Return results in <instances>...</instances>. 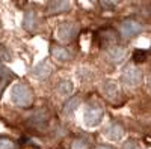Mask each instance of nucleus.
Wrapping results in <instances>:
<instances>
[{"label": "nucleus", "mask_w": 151, "mask_h": 149, "mask_svg": "<svg viewBox=\"0 0 151 149\" xmlns=\"http://www.w3.org/2000/svg\"><path fill=\"white\" fill-rule=\"evenodd\" d=\"M11 98L18 107H29L33 103V92L24 83H17L11 91Z\"/></svg>", "instance_id": "nucleus-1"}, {"label": "nucleus", "mask_w": 151, "mask_h": 149, "mask_svg": "<svg viewBox=\"0 0 151 149\" xmlns=\"http://www.w3.org/2000/svg\"><path fill=\"white\" fill-rule=\"evenodd\" d=\"M76 33H77V27H76L73 23H64L58 27L56 36L60 42H71L74 39Z\"/></svg>", "instance_id": "nucleus-2"}, {"label": "nucleus", "mask_w": 151, "mask_h": 149, "mask_svg": "<svg viewBox=\"0 0 151 149\" xmlns=\"http://www.w3.org/2000/svg\"><path fill=\"white\" fill-rule=\"evenodd\" d=\"M142 30V26L134 20H124L119 26V32L124 38H132V36H136Z\"/></svg>", "instance_id": "nucleus-3"}, {"label": "nucleus", "mask_w": 151, "mask_h": 149, "mask_svg": "<svg viewBox=\"0 0 151 149\" xmlns=\"http://www.w3.org/2000/svg\"><path fill=\"white\" fill-rule=\"evenodd\" d=\"M101 118H103V110L100 107H88L85 110L83 120L88 127H95L97 123L101 120Z\"/></svg>", "instance_id": "nucleus-4"}, {"label": "nucleus", "mask_w": 151, "mask_h": 149, "mask_svg": "<svg viewBox=\"0 0 151 149\" xmlns=\"http://www.w3.org/2000/svg\"><path fill=\"white\" fill-rule=\"evenodd\" d=\"M142 80V74L141 71L134 68V66H129V68H125L124 74H122V81L125 84H129V86H137L141 83Z\"/></svg>", "instance_id": "nucleus-5"}, {"label": "nucleus", "mask_w": 151, "mask_h": 149, "mask_svg": "<svg viewBox=\"0 0 151 149\" xmlns=\"http://www.w3.org/2000/svg\"><path fill=\"white\" fill-rule=\"evenodd\" d=\"M68 9H70V0H50L45 8L48 15L62 14V12H67Z\"/></svg>", "instance_id": "nucleus-6"}, {"label": "nucleus", "mask_w": 151, "mask_h": 149, "mask_svg": "<svg viewBox=\"0 0 151 149\" xmlns=\"http://www.w3.org/2000/svg\"><path fill=\"white\" fill-rule=\"evenodd\" d=\"M52 56L58 60V62H68L73 59V54L68 51L67 48L60 47V45H52Z\"/></svg>", "instance_id": "nucleus-7"}, {"label": "nucleus", "mask_w": 151, "mask_h": 149, "mask_svg": "<svg viewBox=\"0 0 151 149\" xmlns=\"http://www.w3.org/2000/svg\"><path fill=\"white\" fill-rule=\"evenodd\" d=\"M104 134H106V137L110 139V140H119L122 137L124 131H122V127L118 125V123H110L109 127H106Z\"/></svg>", "instance_id": "nucleus-8"}, {"label": "nucleus", "mask_w": 151, "mask_h": 149, "mask_svg": "<svg viewBox=\"0 0 151 149\" xmlns=\"http://www.w3.org/2000/svg\"><path fill=\"white\" fill-rule=\"evenodd\" d=\"M103 91H104L106 98H109L110 101H116L119 98V89H118L116 83H113V81H106L103 86Z\"/></svg>", "instance_id": "nucleus-9"}, {"label": "nucleus", "mask_w": 151, "mask_h": 149, "mask_svg": "<svg viewBox=\"0 0 151 149\" xmlns=\"http://www.w3.org/2000/svg\"><path fill=\"white\" fill-rule=\"evenodd\" d=\"M50 74H52V66H50L47 62H42L38 66H35L32 69V76L35 78H47Z\"/></svg>", "instance_id": "nucleus-10"}, {"label": "nucleus", "mask_w": 151, "mask_h": 149, "mask_svg": "<svg viewBox=\"0 0 151 149\" xmlns=\"http://www.w3.org/2000/svg\"><path fill=\"white\" fill-rule=\"evenodd\" d=\"M80 106V96H73V98H68V101L65 103L64 106V113L65 115H73L77 107Z\"/></svg>", "instance_id": "nucleus-11"}, {"label": "nucleus", "mask_w": 151, "mask_h": 149, "mask_svg": "<svg viewBox=\"0 0 151 149\" xmlns=\"http://www.w3.org/2000/svg\"><path fill=\"white\" fill-rule=\"evenodd\" d=\"M24 27H26L29 32L36 29V15H35L33 11L26 12V15H24Z\"/></svg>", "instance_id": "nucleus-12"}, {"label": "nucleus", "mask_w": 151, "mask_h": 149, "mask_svg": "<svg viewBox=\"0 0 151 149\" xmlns=\"http://www.w3.org/2000/svg\"><path fill=\"white\" fill-rule=\"evenodd\" d=\"M47 118H48V115H47V111L44 110V108H40L38 111H35V115L32 116V123L33 125H42V123L47 120Z\"/></svg>", "instance_id": "nucleus-13"}, {"label": "nucleus", "mask_w": 151, "mask_h": 149, "mask_svg": "<svg viewBox=\"0 0 151 149\" xmlns=\"http://www.w3.org/2000/svg\"><path fill=\"white\" fill-rule=\"evenodd\" d=\"M56 89H58V92H59L62 96H68V95L73 92V84H71L70 81L64 80V81H59V84L56 86Z\"/></svg>", "instance_id": "nucleus-14"}, {"label": "nucleus", "mask_w": 151, "mask_h": 149, "mask_svg": "<svg viewBox=\"0 0 151 149\" xmlns=\"http://www.w3.org/2000/svg\"><path fill=\"white\" fill-rule=\"evenodd\" d=\"M70 149H89V143L82 137H76L70 142Z\"/></svg>", "instance_id": "nucleus-15"}, {"label": "nucleus", "mask_w": 151, "mask_h": 149, "mask_svg": "<svg viewBox=\"0 0 151 149\" xmlns=\"http://www.w3.org/2000/svg\"><path fill=\"white\" fill-rule=\"evenodd\" d=\"M101 36L106 42H116V39H118V33L113 29H104L101 32Z\"/></svg>", "instance_id": "nucleus-16"}, {"label": "nucleus", "mask_w": 151, "mask_h": 149, "mask_svg": "<svg viewBox=\"0 0 151 149\" xmlns=\"http://www.w3.org/2000/svg\"><path fill=\"white\" fill-rule=\"evenodd\" d=\"M0 149H17V143L11 139L0 137Z\"/></svg>", "instance_id": "nucleus-17"}, {"label": "nucleus", "mask_w": 151, "mask_h": 149, "mask_svg": "<svg viewBox=\"0 0 151 149\" xmlns=\"http://www.w3.org/2000/svg\"><path fill=\"white\" fill-rule=\"evenodd\" d=\"M11 77H12L11 72L6 71V69H3V76H2V78H0V96H2V93H3V91H5V88H6V83L9 81Z\"/></svg>", "instance_id": "nucleus-18"}, {"label": "nucleus", "mask_w": 151, "mask_h": 149, "mask_svg": "<svg viewBox=\"0 0 151 149\" xmlns=\"http://www.w3.org/2000/svg\"><path fill=\"white\" fill-rule=\"evenodd\" d=\"M109 56L112 60H121L124 57V50L122 48H112L109 51Z\"/></svg>", "instance_id": "nucleus-19"}, {"label": "nucleus", "mask_w": 151, "mask_h": 149, "mask_svg": "<svg viewBox=\"0 0 151 149\" xmlns=\"http://www.w3.org/2000/svg\"><path fill=\"white\" fill-rule=\"evenodd\" d=\"M145 59H147V51L145 50H136L134 54H133V60L139 63V62H144Z\"/></svg>", "instance_id": "nucleus-20"}, {"label": "nucleus", "mask_w": 151, "mask_h": 149, "mask_svg": "<svg viewBox=\"0 0 151 149\" xmlns=\"http://www.w3.org/2000/svg\"><path fill=\"white\" fill-rule=\"evenodd\" d=\"M0 57H2L3 60H6V62H8V60H11V56L5 51V48H3V47H0Z\"/></svg>", "instance_id": "nucleus-21"}, {"label": "nucleus", "mask_w": 151, "mask_h": 149, "mask_svg": "<svg viewBox=\"0 0 151 149\" xmlns=\"http://www.w3.org/2000/svg\"><path fill=\"white\" fill-rule=\"evenodd\" d=\"M97 149H112V148H109V146H98Z\"/></svg>", "instance_id": "nucleus-22"}, {"label": "nucleus", "mask_w": 151, "mask_h": 149, "mask_svg": "<svg viewBox=\"0 0 151 149\" xmlns=\"http://www.w3.org/2000/svg\"><path fill=\"white\" fill-rule=\"evenodd\" d=\"M109 2H110V3H116V2H118V0H109Z\"/></svg>", "instance_id": "nucleus-23"}, {"label": "nucleus", "mask_w": 151, "mask_h": 149, "mask_svg": "<svg viewBox=\"0 0 151 149\" xmlns=\"http://www.w3.org/2000/svg\"><path fill=\"white\" fill-rule=\"evenodd\" d=\"M89 2H95V0H89Z\"/></svg>", "instance_id": "nucleus-24"}]
</instances>
